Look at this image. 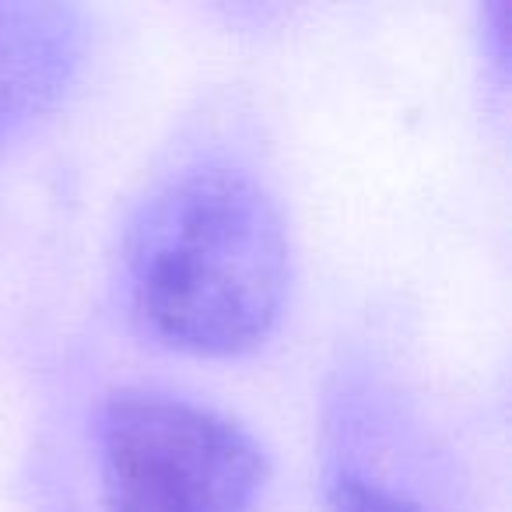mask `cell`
Segmentation results:
<instances>
[{"label":"cell","instance_id":"3","mask_svg":"<svg viewBox=\"0 0 512 512\" xmlns=\"http://www.w3.org/2000/svg\"><path fill=\"white\" fill-rule=\"evenodd\" d=\"M81 53L85 22L74 8L0 0V148L64 99Z\"/></svg>","mask_w":512,"mask_h":512},{"label":"cell","instance_id":"1","mask_svg":"<svg viewBox=\"0 0 512 512\" xmlns=\"http://www.w3.org/2000/svg\"><path fill=\"white\" fill-rule=\"evenodd\" d=\"M292 239L267 179L242 158L190 155L137 197L120 239V299L162 348L232 358L278 330Z\"/></svg>","mask_w":512,"mask_h":512},{"label":"cell","instance_id":"2","mask_svg":"<svg viewBox=\"0 0 512 512\" xmlns=\"http://www.w3.org/2000/svg\"><path fill=\"white\" fill-rule=\"evenodd\" d=\"M102 512H264L271 467L228 414L155 386L109 393L95 418Z\"/></svg>","mask_w":512,"mask_h":512},{"label":"cell","instance_id":"4","mask_svg":"<svg viewBox=\"0 0 512 512\" xmlns=\"http://www.w3.org/2000/svg\"><path fill=\"white\" fill-rule=\"evenodd\" d=\"M323 509L327 512H435V505L411 488L383 456H369L355 425L330 404L327 449H323Z\"/></svg>","mask_w":512,"mask_h":512}]
</instances>
